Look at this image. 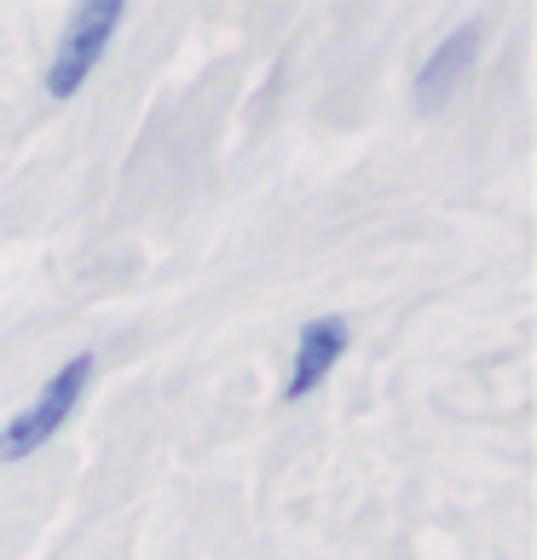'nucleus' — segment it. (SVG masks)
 <instances>
[{
	"label": "nucleus",
	"instance_id": "nucleus-4",
	"mask_svg": "<svg viewBox=\"0 0 537 560\" xmlns=\"http://www.w3.org/2000/svg\"><path fill=\"white\" fill-rule=\"evenodd\" d=\"M474 52H480V24L451 30L440 47L428 52V65H422V75H417V110H440V105H445V93L463 81V70L474 65Z\"/></svg>",
	"mask_w": 537,
	"mask_h": 560
},
{
	"label": "nucleus",
	"instance_id": "nucleus-3",
	"mask_svg": "<svg viewBox=\"0 0 537 560\" xmlns=\"http://www.w3.org/2000/svg\"><path fill=\"white\" fill-rule=\"evenodd\" d=\"M347 341H353V324H347L341 313H318V318H306L301 324V336H295V364H289V382H283V399L295 405L306 399L329 370L341 364V352Z\"/></svg>",
	"mask_w": 537,
	"mask_h": 560
},
{
	"label": "nucleus",
	"instance_id": "nucleus-1",
	"mask_svg": "<svg viewBox=\"0 0 537 560\" xmlns=\"http://www.w3.org/2000/svg\"><path fill=\"white\" fill-rule=\"evenodd\" d=\"M93 382V352H75V359H65L52 370V382L35 393V399L17 410V417L0 428V463H24L30 451H40L52 440L58 428L70 422V410L81 405V393H87Z\"/></svg>",
	"mask_w": 537,
	"mask_h": 560
},
{
	"label": "nucleus",
	"instance_id": "nucleus-2",
	"mask_svg": "<svg viewBox=\"0 0 537 560\" xmlns=\"http://www.w3.org/2000/svg\"><path fill=\"white\" fill-rule=\"evenodd\" d=\"M121 18H128V7H121V0H87V7L70 12L65 40H58L52 70H47V93H52V98H75V93H81V81L93 75V65L105 58V47L116 40Z\"/></svg>",
	"mask_w": 537,
	"mask_h": 560
}]
</instances>
